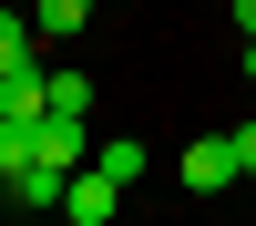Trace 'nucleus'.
Segmentation results:
<instances>
[{"instance_id":"nucleus-1","label":"nucleus","mask_w":256,"mask_h":226,"mask_svg":"<svg viewBox=\"0 0 256 226\" xmlns=\"http://www.w3.org/2000/svg\"><path fill=\"white\" fill-rule=\"evenodd\" d=\"M184 185H195V195H226V185H246L236 134H195V144H184Z\"/></svg>"},{"instance_id":"nucleus-2","label":"nucleus","mask_w":256,"mask_h":226,"mask_svg":"<svg viewBox=\"0 0 256 226\" xmlns=\"http://www.w3.org/2000/svg\"><path fill=\"white\" fill-rule=\"evenodd\" d=\"M113 205H123V185L102 175V164H92V175H82V164H72V185H62V216H72V226H102V216H113Z\"/></svg>"},{"instance_id":"nucleus-3","label":"nucleus","mask_w":256,"mask_h":226,"mask_svg":"<svg viewBox=\"0 0 256 226\" xmlns=\"http://www.w3.org/2000/svg\"><path fill=\"white\" fill-rule=\"evenodd\" d=\"M31 154L41 164H82V113H31Z\"/></svg>"},{"instance_id":"nucleus-4","label":"nucleus","mask_w":256,"mask_h":226,"mask_svg":"<svg viewBox=\"0 0 256 226\" xmlns=\"http://www.w3.org/2000/svg\"><path fill=\"white\" fill-rule=\"evenodd\" d=\"M62 185H72V164H41V154H31L0 195H10V205H62Z\"/></svg>"},{"instance_id":"nucleus-5","label":"nucleus","mask_w":256,"mask_h":226,"mask_svg":"<svg viewBox=\"0 0 256 226\" xmlns=\"http://www.w3.org/2000/svg\"><path fill=\"white\" fill-rule=\"evenodd\" d=\"M31 31H41V21H20L10 0H0V72H20V62H31Z\"/></svg>"},{"instance_id":"nucleus-6","label":"nucleus","mask_w":256,"mask_h":226,"mask_svg":"<svg viewBox=\"0 0 256 226\" xmlns=\"http://www.w3.org/2000/svg\"><path fill=\"white\" fill-rule=\"evenodd\" d=\"M92 164H102V175H113V185H144V144H134V134H113V144H102Z\"/></svg>"},{"instance_id":"nucleus-7","label":"nucleus","mask_w":256,"mask_h":226,"mask_svg":"<svg viewBox=\"0 0 256 226\" xmlns=\"http://www.w3.org/2000/svg\"><path fill=\"white\" fill-rule=\"evenodd\" d=\"M31 21H41V31H82V21H92V0H31Z\"/></svg>"},{"instance_id":"nucleus-8","label":"nucleus","mask_w":256,"mask_h":226,"mask_svg":"<svg viewBox=\"0 0 256 226\" xmlns=\"http://www.w3.org/2000/svg\"><path fill=\"white\" fill-rule=\"evenodd\" d=\"M52 113H92V82H82V72H52Z\"/></svg>"},{"instance_id":"nucleus-9","label":"nucleus","mask_w":256,"mask_h":226,"mask_svg":"<svg viewBox=\"0 0 256 226\" xmlns=\"http://www.w3.org/2000/svg\"><path fill=\"white\" fill-rule=\"evenodd\" d=\"M236 164H246V185H256V123H236Z\"/></svg>"},{"instance_id":"nucleus-10","label":"nucleus","mask_w":256,"mask_h":226,"mask_svg":"<svg viewBox=\"0 0 256 226\" xmlns=\"http://www.w3.org/2000/svg\"><path fill=\"white\" fill-rule=\"evenodd\" d=\"M236 31H256V0H236Z\"/></svg>"},{"instance_id":"nucleus-11","label":"nucleus","mask_w":256,"mask_h":226,"mask_svg":"<svg viewBox=\"0 0 256 226\" xmlns=\"http://www.w3.org/2000/svg\"><path fill=\"white\" fill-rule=\"evenodd\" d=\"M246 82H256V31H246Z\"/></svg>"}]
</instances>
